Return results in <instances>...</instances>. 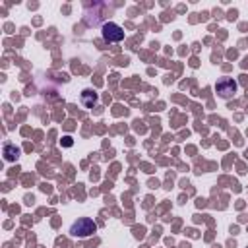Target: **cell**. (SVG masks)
Wrapping results in <instances>:
<instances>
[{"label": "cell", "instance_id": "cell-1", "mask_svg": "<svg viewBox=\"0 0 248 248\" xmlns=\"http://www.w3.org/2000/svg\"><path fill=\"white\" fill-rule=\"evenodd\" d=\"M95 231H97V225H95V221L89 219V217H79V219L74 221L72 227H70V234L76 236V238H87V236H91Z\"/></svg>", "mask_w": 248, "mask_h": 248}, {"label": "cell", "instance_id": "cell-2", "mask_svg": "<svg viewBox=\"0 0 248 248\" xmlns=\"http://www.w3.org/2000/svg\"><path fill=\"white\" fill-rule=\"evenodd\" d=\"M101 35H103V41L107 43H120L124 39V29L114 21H107L101 27Z\"/></svg>", "mask_w": 248, "mask_h": 248}, {"label": "cell", "instance_id": "cell-3", "mask_svg": "<svg viewBox=\"0 0 248 248\" xmlns=\"http://www.w3.org/2000/svg\"><path fill=\"white\" fill-rule=\"evenodd\" d=\"M236 89H238V85H236V81H234L232 78H221V79L215 83V91H217L219 97H223V99H231V97L236 93Z\"/></svg>", "mask_w": 248, "mask_h": 248}, {"label": "cell", "instance_id": "cell-4", "mask_svg": "<svg viewBox=\"0 0 248 248\" xmlns=\"http://www.w3.org/2000/svg\"><path fill=\"white\" fill-rule=\"evenodd\" d=\"M97 93L93 91V89H83L81 91V103L87 107V108H93V105L97 103Z\"/></svg>", "mask_w": 248, "mask_h": 248}, {"label": "cell", "instance_id": "cell-5", "mask_svg": "<svg viewBox=\"0 0 248 248\" xmlns=\"http://www.w3.org/2000/svg\"><path fill=\"white\" fill-rule=\"evenodd\" d=\"M19 155V149L14 145V143H6L4 145V159L6 161H16Z\"/></svg>", "mask_w": 248, "mask_h": 248}]
</instances>
